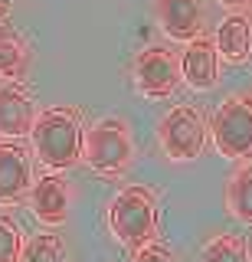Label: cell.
<instances>
[{
	"label": "cell",
	"mask_w": 252,
	"mask_h": 262,
	"mask_svg": "<svg viewBox=\"0 0 252 262\" xmlns=\"http://www.w3.org/2000/svg\"><path fill=\"white\" fill-rule=\"evenodd\" d=\"M33 151L43 167L56 170H69L72 164H79L82 158V144H85V128H82V112L59 105V108H43L33 121Z\"/></svg>",
	"instance_id": "cell-1"
},
{
	"label": "cell",
	"mask_w": 252,
	"mask_h": 262,
	"mask_svg": "<svg viewBox=\"0 0 252 262\" xmlns=\"http://www.w3.org/2000/svg\"><path fill=\"white\" fill-rule=\"evenodd\" d=\"M108 226L125 249H144L157 239V196L148 187H121L108 207Z\"/></svg>",
	"instance_id": "cell-2"
},
{
	"label": "cell",
	"mask_w": 252,
	"mask_h": 262,
	"mask_svg": "<svg viewBox=\"0 0 252 262\" xmlns=\"http://www.w3.org/2000/svg\"><path fill=\"white\" fill-rule=\"evenodd\" d=\"M82 161L102 177H118L134 161V141L131 131L121 118H102L85 131Z\"/></svg>",
	"instance_id": "cell-3"
},
{
	"label": "cell",
	"mask_w": 252,
	"mask_h": 262,
	"mask_svg": "<svg viewBox=\"0 0 252 262\" xmlns=\"http://www.w3.org/2000/svg\"><path fill=\"white\" fill-rule=\"evenodd\" d=\"M210 135L219 158L252 161V98L230 95L210 121Z\"/></svg>",
	"instance_id": "cell-4"
},
{
	"label": "cell",
	"mask_w": 252,
	"mask_h": 262,
	"mask_svg": "<svg viewBox=\"0 0 252 262\" xmlns=\"http://www.w3.org/2000/svg\"><path fill=\"white\" fill-rule=\"evenodd\" d=\"M157 141H161V151L170 161H177V164L197 161L203 154V147H207V121H203V115L193 105H177V108H170L161 118Z\"/></svg>",
	"instance_id": "cell-5"
},
{
	"label": "cell",
	"mask_w": 252,
	"mask_h": 262,
	"mask_svg": "<svg viewBox=\"0 0 252 262\" xmlns=\"http://www.w3.org/2000/svg\"><path fill=\"white\" fill-rule=\"evenodd\" d=\"M134 85L144 98H167L180 89V59L167 46H148L134 59Z\"/></svg>",
	"instance_id": "cell-6"
},
{
	"label": "cell",
	"mask_w": 252,
	"mask_h": 262,
	"mask_svg": "<svg viewBox=\"0 0 252 262\" xmlns=\"http://www.w3.org/2000/svg\"><path fill=\"white\" fill-rule=\"evenodd\" d=\"M33 187V161L17 141H0V207L20 203Z\"/></svg>",
	"instance_id": "cell-7"
},
{
	"label": "cell",
	"mask_w": 252,
	"mask_h": 262,
	"mask_svg": "<svg viewBox=\"0 0 252 262\" xmlns=\"http://www.w3.org/2000/svg\"><path fill=\"white\" fill-rule=\"evenodd\" d=\"M30 207H33L36 220L43 226H62L69 220V207H72L69 184L59 174H43L30 187Z\"/></svg>",
	"instance_id": "cell-8"
},
{
	"label": "cell",
	"mask_w": 252,
	"mask_h": 262,
	"mask_svg": "<svg viewBox=\"0 0 252 262\" xmlns=\"http://www.w3.org/2000/svg\"><path fill=\"white\" fill-rule=\"evenodd\" d=\"M154 13H157V23L167 33V39H177V43H190L203 30L200 0H157Z\"/></svg>",
	"instance_id": "cell-9"
},
{
	"label": "cell",
	"mask_w": 252,
	"mask_h": 262,
	"mask_svg": "<svg viewBox=\"0 0 252 262\" xmlns=\"http://www.w3.org/2000/svg\"><path fill=\"white\" fill-rule=\"evenodd\" d=\"M180 79L190 89H197V92H207V89L216 85L219 56H216V46L210 43L207 36H197V39L187 43L184 56H180Z\"/></svg>",
	"instance_id": "cell-10"
},
{
	"label": "cell",
	"mask_w": 252,
	"mask_h": 262,
	"mask_svg": "<svg viewBox=\"0 0 252 262\" xmlns=\"http://www.w3.org/2000/svg\"><path fill=\"white\" fill-rule=\"evenodd\" d=\"M36 105L17 82L0 89V135L4 138H20V135H30L33 131V121H36Z\"/></svg>",
	"instance_id": "cell-11"
},
{
	"label": "cell",
	"mask_w": 252,
	"mask_h": 262,
	"mask_svg": "<svg viewBox=\"0 0 252 262\" xmlns=\"http://www.w3.org/2000/svg\"><path fill=\"white\" fill-rule=\"evenodd\" d=\"M213 46H216L219 59H226V62H233V66L249 62L252 59V23H249V16H242L239 10L230 13L216 27Z\"/></svg>",
	"instance_id": "cell-12"
},
{
	"label": "cell",
	"mask_w": 252,
	"mask_h": 262,
	"mask_svg": "<svg viewBox=\"0 0 252 262\" xmlns=\"http://www.w3.org/2000/svg\"><path fill=\"white\" fill-rule=\"evenodd\" d=\"M30 69V46L13 33L10 27L0 23V76L7 82H20Z\"/></svg>",
	"instance_id": "cell-13"
},
{
	"label": "cell",
	"mask_w": 252,
	"mask_h": 262,
	"mask_svg": "<svg viewBox=\"0 0 252 262\" xmlns=\"http://www.w3.org/2000/svg\"><path fill=\"white\" fill-rule=\"evenodd\" d=\"M226 210L230 216L242 220V223H252V164L239 167L226 184Z\"/></svg>",
	"instance_id": "cell-14"
},
{
	"label": "cell",
	"mask_w": 252,
	"mask_h": 262,
	"mask_svg": "<svg viewBox=\"0 0 252 262\" xmlns=\"http://www.w3.org/2000/svg\"><path fill=\"white\" fill-rule=\"evenodd\" d=\"M20 262H69V256H66V246H62L59 236L39 233V236H33V239L23 246Z\"/></svg>",
	"instance_id": "cell-15"
},
{
	"label": "cell",
	"mask_w": 252,
	"mask_h": 262,
	"mask_svg": "<svg viewBox=\"0 0 252 262\" xmlns=\"http://www.w3.org/2000/svg\"><path fill=\"white\" fill-rule=\"evenodd\" d=\"M203 262H249L246 239H239L233 233H219L216 239L203 246Z\"/></svg>",
	"instance_id": "cell-16"
},
{
	"label": "cell",
	"mask_w": 252,
	"mask_h": 262,
	"mask_svg": "<svg viewBox=\"0 0 252 262\" xmlns=\"http://www.w3.org/2000/svg\"><path fill=\"white\" fill-rule=\"evenodd\" d=\"M23 233L17 226V220L0 213V262H20L23 256Z\"/></svg>",
	"instance_id": "cell-17"
},
{
	"label": "cell",
	"mask_w": 252,
	"mask_h": 262,
	"mask_svg": "<svg viewBox=\"0 0 252 262\" xmlns=\"http://www.w3.org/2000/svg\"><path fill=\"white\" fill-rule=\"evenodd\" d=\"M134 262H177V259H174V252H170L164 243L154 239V243L144 246V249L134 252Z\"/></svg>",
	"instance_id": "cell-18"
},
{
	"label": "cell",
	"mask_w": 252,
	"mask_h": 262,
	"mask_svg": "<svg viewBox=\"0 0 252 262\" xmlns=\"http://www.w3.org/2000/svg\"><path fill=\"white\" fill-rule=\"evenodd\" d=\"M242 4H246V0H219V7H226V10H233V13L239 10Z\"/></svg>",
	"instance_id": "cell-19"
},
{
	"label": "cell",
	"mask_w": 252,
	"mask_h": 262,
	"mask_svg": "<svg viewBox=\"0 0 252 262\" xmlns=\"http://www.w3.org/2000/svg\"><path fill=\"white\" fill-rule=\"evenodd\" d=\"M10 4H13V0H0V20H4V16L10 13Z\"/></svg>",
	"instance_id": "cell-20"
},
{
	"label": "cell",
	"mask_w": 252,
	"mask_h": 262,
	"mask_svg": "<svg viewBox=\"0 0 252 262\" xmlns=\"http://www.w3.org/2000/svg\"><path fill=\"white\" fill-rule=\"evenodd\" d=\"M246 256H249V262H252V233L246 236Z\"/></svg>",
	"instance_id": "cell-21"
},
{
	"label": "cell",
	"mask_w": 252,
	"mask_h": 262,
	"mask_svg": "<svg viewBox=\"0 0 252 262\" xmlns=\"http://www.w3.org/2000/svg\"><path fill=\"white\" fill-rule=\"evenodd\" d=\"M249 23H252V16H249Z\"/></svg>",
	"instance_id": "cell-22"
}]
</instances>
